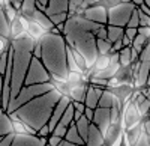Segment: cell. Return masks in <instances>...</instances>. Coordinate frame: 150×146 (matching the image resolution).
I'll return each mask as SVG.
<instances>
[{
    "label": "cell",
    "mask_w": 150,
    "mask_h": 146,
    "mask_svg": "<svg viewBox=\"0 0 150 146\" xmlns=\"http://www.w3.org/2000/svg\"><path fill=\"white\" fill-rule=\"evenodd\" d=\"M83 17L93 23H98V24H104V26L108 24V11L102 6H99L98 3L87 6L83 12Z\"/></svg>",
    "instance_id": "obj_8"
},
{
    "label": "cell",
    "mask_w": 150,
    "mask_h": 146,
    "mask_svg": "<svg viewBox=\"0 0 150 146\" xmlns=\"http://www.w3.org/2000/svg\"><path fill=\"white\" fill-rule=\"evenodd\" d=\"M26 38V27L20 18V15L9 23V39L11 41H18V39H23Z\"/></svg>",
    "instance_id": "obj_10"
},
{
    "label": "cell",
    "mask_w": 150,
    "mask_h": 146,
    "mask_svg": "<svg viewBox=\"0 0 150 146\" xmlns=\"http://www.w3.org/2000/svg\"><path fill=\"white\" fill-rule=\"evenodd\" d=\"M149 143H150V136H149Z\"/></svg>",
    "instance_id": "obj_43"
},
{
    "label": "cell",
    "mask_w": 150,
    "mask_h": 146,
    "mask_svg": "<svg viewBox=\"0 0 150 146\" xmlns=\"http://www.w3.org/2000/svg\"><path fill=\"white\" fill-rule=\"evenodd\" d=\"M8 3H9V0H0V5H2V6H5Z\"/></svg>",
    "instance_id": "obj_40"
},
{
    "label": "cell",
    "mask_w": 150,
    "mask_h": 146,
    "mask_svg": "<svg viewBox=\"0 0 150 146\" xmlns=\"http://www.w3.org/2000/svg\"><path fill=\"white\" fill-rule=\"evenodd\" d=\"M110 90L114 93V96L117 98L119 104L120 105H125L128 101H131L132 95L135 92V86H134L132 83H122V84H119V86H116V88H111Z\"/></svg>",
    "instance_id": "obj_9"
},
{
    "label": "cell",
    "mask_w": 150,
    "mask_h": 146,
    "mask_svg": "<svg viewBox=\"0 0 150 146\" xmlns=\"http://www.w3.org/2000/svg\"><path fill=\"white\" fill-rule=\"evenodd\" d=\"M84 0H69V6H68V14L69 15H74L75 11H77L81 5H83Z\"/></svg>",
    "instance_id": "obj_27"
},
{
    "label": "cell",
    "mask_w": 150,
    "mask_h": 146,
    "mask_svg": "<svg viewBox=\"0 0 150 146\" xmlns=\"http://www.w3.org/2000/svg\"><path fill=\"white\" fill-rule=\"evenodd\" d=\"M87 86H89V84H83V83L81 84H74V86H69L68 98L71 100V103H84Z\"/></svg>",
    "instance_id": "obj_11"
},
{
    "label": "cell",
    "mask_w": 150,
    "mask_h": 146,
    "mask_svg": "<svg viewBox=\"0 0 150 146\" xmlns=\"http://www.w3.org/2000/svg\"><path fill=\"white\" fill-rule=\"evenodd\" d=\"M36 9V0H23L21 8H20V14L24 17H32V14Z\"/></svg>",
    "instance_id": "obj_16"
},
{
    "label": "cell",
    "mask_w": 150,
    "mask_h": 146,
    "mask_svg": "<svg viewBox=\"0 0 150 146\" xmlns=\"http://www.w3.org/2000/svg\"><path fill=\"white\" fill-rule=\"evenodd\" d=\"M0 9H3V6H2V5H0Z\"/></svg>",
    "instance_id": "obj_42"
},
{
    "label": "cell",
    "mask_w": 150,
    "mask_h": 146,
    "mask_svg": "<svg viewBox=\"0 0 150 146\" xmlns=\"http://www.w3.org/2000/svg\"><path fill=\"white\" fill-rule=\"evenodd\" d=\"M122 2H126V0H122Z\"/></svg>",
    "instance_id": "obj_44"
},
{
    "label": "cell",
    "mask_w": 150,
    "mask_h": 146,
    "mask_svg": "<svg viewBox=\"0 0 150 146\" xmlns=\"http://www.w3.org/2000/svg\"><path fill=\"white\" fill-rule=\"evenodd\" d=\"M9 127L11 134L14 136H36V130L30 127L26 120L21 119L17 113H9Z\"/></svg>",
    "instance_id": "obj_6"
},
{
    "label": "cell",
    "mask_w": 150,
    "mask_h": 146,
    "mask_svg": "<svg viewBox=\"0 0 150 146\" xmlns=\"http://www.w3.org/2000/svg\"><path fill=\"white\" fill-rule=\"evenodd\" d=\"M138 26H140V15H138V8H135L134 12H132V15H131V18L128 20V23H126V26H125V27L138 29Z\"/></svg>",
    "instance_id": "obj_25"
},
{
    "label": "cell",
    "mask_w": 150,
    "mask_h": 146,
    "mask_svg": "<svg viewBox=\"0 0 150 146\" xmlns=\"http://www.w3.org/2000/svg\"><path fill=\"white\" fill-rule=\"evenodd\" d=\"M3 12H5V15H6V18H8L9 23H11V21H14V20L20 15V12L17 11V8H14L11 3H8V5L3 6Z\"/></svg>",
    "instance_id": "obj_23"
},
{
    "label": "cell",
    "mask_w": 150,
    "mask_h": 146,
    "mask_svg": "<svg viewBox=\"0 0 150 146\" xmlns=\"http://www.w3.org/2000/svg\"><path fill=\"white\" fill-rule=\"evenodd\" d=\"M138 112H140V115L143 116V119L144 118H147V115H149V112H150V101L146 98L141 104H138Z\"/></svg>",
    "instance_id": "obj_26"
},
{
    "label": "cell",
    "mask_w": 150,
    "mask_h": 146,
    "mask_svg": "<svg viewBox=\"0 0 150 146\" xmlns=\"http://www.w3.org/2000/svg\"><path fill=\"white\" fill-rule=\"evenodd\" d=\"M71 51H72V56H74V59H75V62H77V65L80 66V69L86 71V69H87V63H86V59H84V56H83L78 50H75V48H72V47H71Z\"/></svg>",
    "instance_id": "obj_24"
},
{
    "label": "cell",
    "mask_w": 150,
    "mask_h": 146,
    "mask_svg": "<svg viewBox=\"0 0 150 146\" xmlns=\"http://www.w3.org/2000/svg\"><path fill=\"white\" fill-rule=\"evenodd\" d=\"M120 2H122V0H99L98 5H99V6H102V8H105V9L108 11V9H111V8L117 6Z\"/></svg>",
    "instance_id": "obj_28"
},
{
    "label": "cell",
    "mask_w": 150,
    "mask_h": 146,
    "mask_svg": "<svg viewBox=\"0 0 150 146\" xmlns=\"http://www.w3.org/2000/svg\"><path fill=\"white\" fill-rule=\"evenodd\" d=\"M36 3H39V5H42V6H47L48 0H36Z\"/></svg>",
    "instance_id": "obj_38"
},
{
    "label": "cell",
    "mask_w": 150,
    "mask_h": 146,
    "mask_svg": "<svg viewBox=\"0 0 150 146\" xmlns=\"http://www.w3.org/2000/svg\"><path fill=\"white\" fill-rule=\"evenodd\" d=\"M50 80H51V77H50L47 68L44 66L42 60L32 56L26 78H24V84H38V83H45V81H50Z\"/></svg>",
    "instance_id": "obj_4"
},
{
    "label": "cell",
    "mask_w": 150,
    "mask_h": 146,
    "mask_svg": "<svg viewBox=\"0 0 150 146\" xmlns=\"http://www.w3.org/2000/svg\"><path fill=\"white\" fill-rule=\"evenodd\" d=\"M150 38H146V36H143V35H140V33H137V36L132 39V44H131V47H134L138 53H141L143 51V48L146 47V44H147V41H149Z\"/></svg>",
    "instance_id": "obj_20"
},
{
    "label": "cell",
    "mask_w": 150,
    "mask_h": 146,
    "mask_svg": "<svg viewBox=\"0 0 150 146\" xmlns=\"http://www.w3.org/2000/svg\"><path fill=\"white\" fill-rule=\"evenodd\" d=\"M35 41L30 38H23L18 41H11V50H12V59H11V100H14L20 89L24 84L27 69L32 59V50H33Z\"/></svg>",
    "instance_id": "obj_2"
},
{
    "label": "cell",
    "mask_w": 150,
    "mask_h": 146,
    "mask_svg": "<svg viewBox=\"0 0 150 146\" xmlns=\"http://www.w3.org/2000/svg\"><path fill=\"white\" fill-rule=\"evenodd\" d=\"M99 2V0H84V2H83V5L80 6L81 9H86L87 6H92V5H96Z\"/></svg>",
    "instance_id": "obj_34"
},
{
    "label": "cell",
    "mask_w": 150,
    "mask_h": 146,
    "mask_svg": "<svg viewBox=\"0 0 150 146\" xmlns=\"http://www.w3.org/2000/svg\"><path fill=\"white\" fill-rule=\"evenodd\" d=\"M134 62L132 60V54H131V47H125L119 51V63L122 66H129Z\"/></svg>",
    "instance_id": "obj_17"
},
{
    "label": "cell",
    "mask_w": 150,
    "mask_h": 146,
    "mask_svg": "<svg viewBox=\"0 0 150 146\" xmlns=\"http://www.w3.org/2000/svg\"><path fill=\"white\" fill-rule=\"evenodd\" d=\"M129 2H132L137 8H138V6H141V5L144 3V0H129Z\"/></svg>",
    "instance_id": "obj_37"
},
{
    "label": "cell",
    "mask_w": 150,
    "mask_h": 146,
    "mask_svg": "<svg viewBox=\"0 0 150 146\" xmlns=\"http://www.w3.org/2000/svg\"><path fill=\"white\" fill-rule=\"evenodd\" d=\"M2 92H3V75L0 74V101H2Z\"/></svg>",
    "instance_id": "obj_36"
},
{
    "label": "cell",
    "mask_w": 150,
    "mask_h": 146,
    "mask_svg": "<svg viewBox=\"0 0 150 146\" xmlns=\"http://www.w3.org/2000/svg\"><path fill=\"white\" fill-rule=\"evenodd\" d=\"M122 125L125 131H129L132 128H135L137 125H140L143 122V116L138 112V105H135L132 101H128L125 105H122Z\"/></svg>",
    "instance_id": "obj_5"
},
{
    "label": "cell",
    "mask_w": 150,
    "mask_h": 146,
    "mask_svg": "<svg viewBox=\"0 0 150 146\" xmlns=\"http://www.w3.org/2000/svg\"><path fill=\"white\" fill-rule=\"evenodd\" d=\"M96 50H98V54H110L111 42L107 39H96Z\"/></svg>",
    "instance_id": "obj_22"
},
{
    "label": "cell",
    "mask_w": 150,
    "mask_h": 146,
    "mask_svg": "<svg viewBox=\"0 0 150 146\" xmlns=\"http://www.w3.org/2000/svg\"><path fill=\"white\" fill-rule=\"evenodd\" d=\"M29 18H32V20H35L38 24H41V26L47 30V32H50L53 27H54V24L51 23V20L48 18V15L45 14L44 11H39V9H35V12L32 14V17H29Z\"/></svg>",
    "instance_id": "obj_14"
},
{
    "label": "cell",
    "mask_w": 150,
    "mask_h": 146,
    "mask_svg": "<svg viewBox=\"0 0 150 146\" xmlns=\"http://www.w3.org/2000/svg\"><path fill=\"white\" fill-rule=\"evenodd\" d=\"M69 0H48L47 8L44 9L45 14H56V12H68Z\"/></svg>",
    "instance_id": "obj_13"
},
{
    "label": "cell",
    "mask_w": 150,
    "mask_h": 146,
    "mask_svg": "<svg viewBox=\"0 0 150 146\" xmlns=\"http://www.w3.org/2000/svg\"><path fill=\"white\" fill-rule=\"evenodd\" d=\"M144 86H150V71H149V75H147V81H146V84Z\"/></svg>",
    "instance_id": "obj_39"
},
{
    "label": "cell",
    "mask_w": 150,
    "mask_h": 146,
    "mask_svg": "<svg viewBox=\"0 0 150 146\" xmlns=\"http://www.w3.org/2000/svg\"><path fill=\"white\" fill-rule=\"evenodd\" d=\"M138 15H140V26H149L150 27V17L146 15L143 11L138 9Z\"/></svg>",
    "instance_id": "obj_30"
},
{
    "label": "cell",
    "mask_w": 150,
    "mask_h": 146,
    "mask_svg": "<svg viewBox=\"0 0 150 146\" xmlns=\"http://www.w3.org/2000/svg\"><path fill=\"white\" fill-rule=\"evenodd\" d=\"M48 18L51 20V23L54 26H59V24H65V21L68 20L69 14L68 12H56V14H47Z\"/></svg>",
    "instance_id": "obj_21"
},
{
    "label": "cell",
    "mask_w": 150,
    "mask_h": 146,
    "mask_svg": "<svg viewBox=\"0 0 150 146\" xmlns=\"http://www.w3.org/2000/svg\"><path fill=\"white\" fill-rule=\"evenodd\" d=\"M144 3H146V5H147V6L150 8V0H144Z\"/></svg>",
    "instance_id": "obj_41"
},
{
    "label": "cell",
    "mask_w": 150,
    "mask_h": 146,
    "mask_svg": "<svg viewBox=\"0 0 150 146\" xmlns=\"http://www.w3.org/2000/svg\"><path fill=\"white\" fill-rule=\"evenodd\" d=\"M143 124H144V131L150 136V118H149L147 120H143Z\"/></svg>",
    "instance_id": "obj_35"
},
{
    "label": "cell",
    "mask_w": 150,
    "mask_h": 146,
    "mask_svg": "<svg viewBox=\"0 0 150 146\" xmlns=\"http://www.w3.org/2000/svg\"><path fill=\"white\" fill-rule=\"evenodd\" d=\"M11 45V41L8 38H3V36H0V54H2L3 51H6L8 48Z\"/></svg>",
    "instance_id": "obj_31"
},
{
    "label": "cell",
    "mask_w": 150,
    "mask_h": 146,
    "mask_svg": "<svg viewBox=\"0 0 150 146\" xmlns=\"http://www.w3.org/2000/svg\"><path fill=\"white\" fill-rule=\"evenodd\" d=\"M137 29H134V27H125V36H128V38L132 41L135 36H137Z\"/></svg>",
    "instance_id": "obj_32"
},
{
    "label": "cell",
    "mask_w": 150,
    "mask_h": 146,
    "mask_svg": "<svg viewBox=\"0 0 150 146\" xmlns=\"http://www.w3.org/2000/svg\"><path fill=\"white\" fill-rule=\"evenodd\" d=\"M135 8L137 6L132 2H129V0H126V2H120L117 6L108 9V24H111V26L125 27Z\"/></svg>",
    "instance_id": "obj_3"
},
{
    "label": "cell",
    "mask_w": 150,
    "mask_h": 146,
    "mask_svg": "<svg viewBox=\"0 0 150 146\" xmlns=\"http://www.w3.org/2000/svg\"><path fill=\"white\" fill-rule=\"evenodd\" d=\"M72 122H74V105H72V103H69V105L66 107L63 116H62V119L59 120V124L65 125V127H69Z\"/></svg>",
    "instance_id": "obj_18"
},
{
    "label": "cell",
    "mask_w": 150,
    "mask_h": 146,
    "mask_svg": "<svg viewBox=\"0 0 150 146\" xmlns=\"http://www.w3.org/2000/svg\"><path fill=\"white\" fill-rule=\"evenodd\" d=\"M41 60L47 68L50 77L54 81H65L68 75L66 66V41L63 35H54L48 32L39 41Z\"/></svg>",
    "instance_id": "obj_1"
},
{
    "label": "cell",
    "mask_w": 150,
    "mask_h": 146,
    "mask_svg": "<svg viewBox=\"0 0 150 146\" xmlns=\"http://www.w3.org/2000/svg\"><path fill=\"white\" fill-rule=\"evenodd\" d=\"M123 35H125V27L107 24V41H110L111 44L116 41H120Z\"/></svg>",
    "instance_id": "obj_15"
},
{
    "label": "cell",
    "mask_w": 150,
    "mask_h": 146,
    "mask_svg": "<svg viewBox=\"0 0 150 146\" xmlns=\"http://www.w3.org/2000/svg\"><path fill=\"white\" fill-rule=\"evenodd\" d=\"M93 35L96 39H107V26H101L99 29H96Z\"/></svg>",
    "instance_id": "obj_29"
},
{
    "label": "cell",
    "mask_w": 150,
    "mask_h": 146,
    "mask_svg": "<svg viewBox=\"0 0 150 146\" xmlns=\"http://www.w3.org/2000/svg\"><path fill=\"white\" fill-rule=\"evenodd\" d=\"M98 107H105V108H112V107H120L122 105L119 104L117 98L114 96L110 89H104L102 90V95L99 96V103H98Z\"/></svg>",
    "instance_id": "obj_12"
},
{
    "label": "cell",
    "mask_w": 150,
    "mask_h": 146,
    "mask_svg": "<svg viewBox=\"0 0 150 146\" xmlns=\"http://www.w3.org/2000/svg\"><path fill=\"white\" fill-rule=\"evenodd\" d=\"M137 32H138L140 35H143V36H146V38H150V27L149 26H138Z\"/></svg>",
    "instance_id": "obj_33"
},
{
    "label": "cell",
    "mask_w": 150,
    "mask_h": 146,
    "mask_svg": "<svg viewBox=\"0 0 150 146\" xmlns=\"http://www.w3.org/2000/svg\"><path fill=\"white\" fill-rule=\"evenodd\" d=\"M0 36L9 39V21H8V18L5 15L3 9H0Z\"/></svg>",
    "instance_id": "obj_19"
},
{
    "label": "cell",
    "mask_w": 150,
    "mask_h": 146,
    "mask_svg": "<svg viewBox=\"0 0 150 146\" xmlns=\"http://www.w3.org/2000/svg\"><path fill=\"white\" fill-rule=\"evenodd\" d=\"M20 18H21V21H23V24H24V27H26V36H27V38H30L32 41H35V42L41 41L44 36L48 33V32L41 26V24H38L35 20L27 18V17H24V15H21V14H20Z\"/></svg>",
    "instance_id": "obj_7"
}]
</instances>
